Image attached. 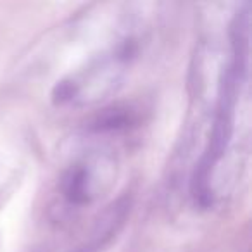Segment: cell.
I'll use <instances>...</instances> for the list:
<instances>
[{"label":"cell","instance_id":"obj_1","mask_svg":"<svg viewBox=\"0 0 252 252\" xmlns=\"http://www.w3.org/2000/svg\"><path fill=\"white\" fill-rule=\"evenodd\" d=\"M64 195L69 202L81 206V204L90 202V178L85 168H74L67 173L63 183Z\"/></svg>","mask_w":252,"mask_h":252},{"label":"cell","instance_id":"obj_2","mask_svg":"<svg viewBox=\"0 0 252 252\" xmlns=\"http://www.w3.org/2000/svg\"><path fill=\"white\" fill-rule=\"evenodd\" d=\"M133 123L131 111L121 107L105 109L98 114V118L94 123V130L97 131H111V130H123Z\"/></svg>","mask_w":252,"mask_h":252},{"label":"cell","instance_id":"obj_3","mask_svg":"<svg viewBox=\"0 0 252 252\" xmlns=\"http://www.w3.org/2000/svg\"><path fill=\"white\" fill-rule=\"evenodd\" d=\"M78 94V88L74 83H71V81H61V83L56 85V88H54V102L56 104H64V102H69L71 98H74V95Z\"/></svg>","mask_w":252,"mask_h":252}]
</instances>
